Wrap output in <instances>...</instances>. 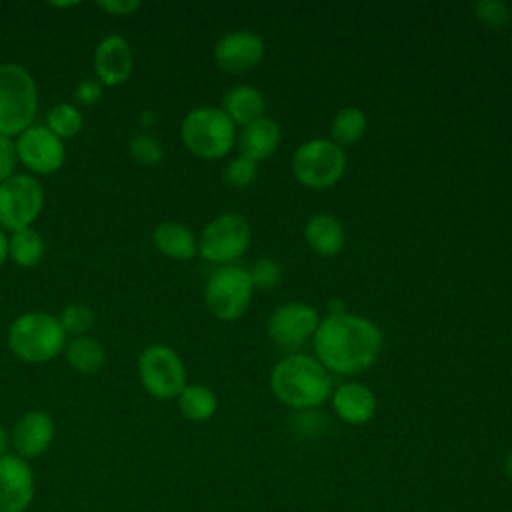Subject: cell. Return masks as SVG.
Returning a JSON list of instances; mask_svg holds the SVG:
<instances>
[{
  "label": "cell",
  "instance_id": "8fae6325",
  "mask_svg": "<svg viewBox=\"0 0 512 512\" xmlns=\"http://www.w3.org/2000/svg\"><path fill=\"white\" fill-rule=\"evenodd\" d=\"M320 324V314L314 306L306 302H284L268 318L266 330L274 346L286 350L288 354L300 352L306 342H312V336Z\"/></svg>",
  "mask_w": 512,
  "mask_h": 512
},
{
  "label": "cell",
  "instance_id": "9c48e42d",
  "mask_svg": "<svg viewBox=\"0 0 512 512\" xmlns=\"http://www.w3.org/2000/svg\"><path fill=\"white\" fill-rule=\"evenodd\" d=\"M138 380L156 400H176L186 388V368L168 344H150L138 356Z\"/></svg>",
  "mask_w": 512,
  "mask_h": 512
},
{
  "label": "cell",
  "instance_id": "52a82bcc",
  "mask_svg": "<svg viewBox=\"0 0 512 512\" xmlns=\"http://www.w3.org/2000/svg\"><path fill=\"white\" fill-rule=\"evenodd\" d=\"M254 290L248 268L240 264L218 266L206 280L204 304L214 318L234 322L248 312Z\"/></svg>",
  "mask_w": 512,
  "mask_h": 512
},
{
  "label": "cell",
  "instance_id": "484cf974",
  "mask_svg": "<svg viewBox=\"0 0 512 512\" xmlns=\"http://www.w3.org/2000/svg\"><path fill=\"white\" fill-rule=\"evenodd\" d=\"M84 126V116L76 104L60 102L50 108L46 116V128L60 140L76 136Z\"/></svg>",
  "mask_w": 512,
  "mask_h": 512
},
{
  "label": "cell",
  "instance_id": "cb8c5ba5",
  "mask_svg": "<svg viewBox=\"0 0 512 512\" xmlns=\"http://www.w3.org/2000/svg\"><path fill=\"white\" fill-rule=\"evenodd\" d=\"M368 130V118L362 108L358 106H344L340 108L330 124V140L338 146L346 148L364 138Z\"/></svg>",
  "mask_w": 512,
  "mask_h": 512
},
{
  "label": "cell",
  "instance_id": "603a6c76",
  "mask_svg": "<svg viewBox=\"0 0 512 512\" xmlns=\"http://www.w3.org/2000/svg\"><path fill=\"white\" fill-rule=\"evenodd\" d=\"M176 402L182 416L190 422H206L218 410V396L206 384H186Z\"/></svg>",
  "mask_w": 512,
  "mask_h": 512
},
{
  "label": "cell",
  "instance_id": "d6a6232c",
  "mask_svg": "<svg viewBox=\"0 0 512 512\" xmlns=\"http://www.w3.org/2000/svg\"><path fill=\"white\" fill-rule=\"evenodd\" d=\"M100 96H102V84H100L98 80H94V78H86V80H82V82L74 88V98H76V102H80V104H84V106L94 104L96 100H100Z\"/></svg>",
  "mask_w": 512,
  "mask_h": 512
},
{
  "label": "cell",
  "instance_id": "f546056e",
  "mask_svg": "<svg viewBox=\"0 0 512 512\" xmlns=\"http://www.w3.org/2000/svg\"><path fill=\"white\" fill-rule=\"evenodd\" d=\"M256 176H258V164L242 154L230 158L222 170L224 182L232 188H246L256 180Z\"/></svg>",
  "mask_w": 512,
  "mask_h": 512
},
{
  "label": "cell",
  "instance_id": "4316f807",
  "mask_svg": "<svg viewBox=\"0 0 512 512\" xmlns=\"http://www.w3.org/2000/svg\"><path fill=\"white\" fill-rule=\"evenodd\" d=\"M58 322L64 328L66 336H84L94 326V310L86 304L72 302L62 308V312L58 314Z\"/></svg>",
  "mask_w": 512,
  "mask_h": 512
},
{
  "label": "cell",
  "instance_id": "1f68e13d",
  "mask_svg": "<svg viewBox=\"0 0 512 512\" xmlns=\"http://www.w3.org/2000/svg\"><path fill=\"white\" fill-rule=\"evenodd\" d=\"M16 142L10 136H0V184L16 174Z\"/></svg>",
  "mask_w": 512,
  "mask_h": 512
},
{
  "label": "cell",
  "instance_id": "8992f818",
  "mask_svg": "<svg viewBox=\"0 0 512 512\" xmlns=\"http://www.w3.org/2000/svg\"><path fill=\"white\" fill-rule=\"evenodd\" d=\"M348 166L342 146L330 138L304 140L292 154L290 170L298 184L310 190H326L336 186Z\"/></svg>",
  "mask_w": 512,
  "mask_h": 512
},
{
  "label": "cell",
  "instance_id": "e575fe53",
  "mask_svg": "<svg viewBox=\"0 0 512 512\" xmlns=\"http://www.w3.org/2000/svg\"><path fill=\"white\" fill-rule=\"evenodd\" d=\"M10 432L0 424V456L8 454V448H10Z\"/></svg>",
  "mask_w": 512,
  "mask_h": 512
},
{
  "label": "cell",
  "instance_id": "5bb4252c",
  "mask_svg": "<svg viewBox=\"0 0 512 512\" xmlns=\"http://www.w3.org/2000/svg\"><path fill=\"white\" fill-rule=\"evenodd\" d=\"M34 498L30 464L16 456H0V512H24Z\"/></svg>",
  "mask_w": 512,
  "mask_h": 512
},
{
  "label": "cell",
  "instance_id": "ac0fdd59",
  "mask_svg": "<svg viewBox=\"0 0 512 512\" xmlns=\"http://www.w3.org/2000/svg\"><path fill=\"white\" fill-rule=\"evenodd\" d=\"M236 138L238 152L258 164L262 160H268L276 152L282 140V130L276 120L262 116L244 126Z\"/></svg>",
  "mask_w": 512,
  "mask_h": 512
},
{
  "label": "cell",
  "instance_id": "ffe728a7",
  "mask_svg": "<svg viewBox=\"0 0 512 512\" xmlns=\"http://www.w3.org/2000/svg\"><path fill=\"white\" fill-rule=\"evenodd\" d=\"M152 244L162 256L178 262L192 260L198 254V236L186 224L176 220L156 224L152 230Z\"/></svg>",
  "mask_w": 512,
  "mask_h": 512
},
{
  "label": "cell",
  "instance_id": "e0dca14e",
  "mask_svg": "<svg viewBox=\"0 0 512 512\" xmlns=\"http://www.w3.org/2000/svg\"><path fill=\"white\" fill-rule=\"evenodd\" d=\"M54 438V422L44 410H28L24 412L12 432L10 444L16 450V456L28 460L44 454Z\"/></svg>",
  "mask_w": 512,
  "mask_h": 512
},
{
  "label": "cell",
  "instance_id": "d6986e66",
  "mask_svg": "<svg viewBox=\"0 0 512 512\" xmlns=\"http://www.w3.org/2000/svg\"><path fill=\"white\" fill-rule=\"evenodd\" d=\"M304 240L314 254L322 258H332L342 252L346 244V232L336 216L328 212H318L306 220Z\"/></svg>",
  "mask_w": 512,
  "mask_h": 512
},
{
  "label": "cell",
  "instance_id": "2e32d148",
  "mask_svg": "<svg viewBox=\"0 0 512 512\" xmlns=\"http://www.w3.org/2000/svg\"><path fill=\"white\" fill-rule=\"evenodd\" d=\"M330 404L334 414L350 426H362L370 422L376 416V408H378L374 390L368 384L358 380H346L338 384L332 390Z\"/></svg>",
  "mask_w": 512,
  "mask_h": 512
},
{
  "label": "cell",
  "instance_id": "836d02e7",
  "mask_svg": "<svg viewBox=\"0 0 512 512\" xmlns=\"http://www.w3.org/2000/svg\"><path fill=\"white\" fill-rule=\"evenodd\" d=\"M96 6L110 14V16H118V18H124V16H132L136 10H140V2L136 0H102V2H96Z\"/></svg>",
  "mask_w": 512,
  "mask_h": 512
},
{
  "label": "cell",
  "instance_id": "5b68a950",
  "mask_svg": "<svg viewBox=\"0 0 512 512\" xmlns=\"http://www.w3.org/2000/svg\"><path fill=\"white\" fill-rule=\"evenodd\" d=\"M38 112V88L28 68L0 64V136H18L32 126Z\"/></svg>",
  "mask_w": 512,
  "mask_h": 512
},
{
  "label": "cell",
  "instance_id": "7a4b0ae2",
  "mask_svg": "<svg viewBox=\"0 0 512 512\" xmlns=\"http://www.w3.org/2000/svg\"><path fill=\"white\" fill-rule=\"evenodd\" d=\"M272 394L292 410H316L330 400L332 374L314 354L292 352L282 356L270 372Z\"/></svg>",
  "mask_w": 512,
  "mask_h": 512
},
{
  "label": "cell",
  "instance_id": "4dcf8cb0",
  "mask_svg": "<svg viewBox=\"0 0 512 512\" xmlns=\"http://www.w3.org/2000/svg\"><path fill=\"white\" fill-rule=\"evenodd\" d=\"M248 274H250L254 288L272 290L282 278V268L274 258H258L248 268Z\"/></svg>",
  "mask_w": 512,
  "mask_h": 512
},
{
  "label": "cell",
  "instance_id": "7402d4cb",
  "mask_svg": "<svg viewBox=\"0 0 512 512\" xmlns=\"http://www.w3.org/2000/svg\"><path fill=\"white\" fill-rule=\"evenodd\" d=\"M64 356L70 368L78 374H96L102 370L106 360L104 346L88 334L70 338L64 346Z\"/></svg>",
  "mask_w": 512,
  "mask_h": 512
},
{
  "label": "cell",
  "instance_id": "83f0119b",
  "mask_svg": "<svg viewBox=\"0 0 512 512\" xmlns=\"http://www.w3.org/2000/svg\"><path fill=\"white\" fill-rule=\"evenodd\" d=\"M128 150H130V156L138 164H144V166H156L164 156L162 142L154 134H148V132L134 134L128 142Z\"/></svg>",
  "mask_w": 512,
  "mask_h": 512
},
{
  "label": "cell",
  "instance_id": "d4e9b609",
  "mask_svg": "<svg viewBox=\"0 0 512 512\" xmlns=\"http://www.w3.org/2000/svg\"><path fill=\"white\" fill-rule=\"evenodd\" d=\"M44 240L34 228H24L8 236V258L20 268L36 266L44 256Z\"/></svg>",
  "mask_w": 512,
  "mask_h": 512
},
{
  "label": "cell",
  "instance_id": "9a60e30c",
  "mask_svg": "<svg viewBox=\"0 0 512 512\" xmlns=\"http://www.w3.org/2000/svg\"><path fill=\"white\" fill-rule=\"evenodd\" d=\"M92 64H94L96 80L102 86L124 84L130 78L132 66H134V56L128 40L118 34L104 36L94 50Z\"/></svg>",
  "mask_w": 512,
  "mask_h": 512
},
{
  "label": "cell",
  "instance_id": "44dd1931",
  "mask_svg": "<svg viewBox=\"0 0 512 512\" xmlns=\"http://www.w3.org/2000/svg\"><path fill=\"white\" fill-rule=\"evenodd\" d=\"M220 108L236 126L244 128L250 122L266 116V98L252 84H236L224 94Z\"/></svg>",
  "mask_w": 512,
  "mask_h": 512
},
{
  "label": "cell",
  "instance_id": "8d00e7d4",
  "mask_svg": "<svg viewBox=\"0 0 512 512\" xmlns=\"http://www.w3.org/2000/svg\"><path fill=\"white\" fill-rule=\"evenodd\" d=\"M504 474H506V478H508V482L512 484V450L506 454V458H504Z\"/></svg>",
  "mask_w": 512,
  "mask_h": 512
},
{
  "label": "cell",
  "instance_id": "ba28073f",
  "mask_svg": "<svg viewBox=\"0 0 512 512\" xmlns=\"http://www.w3.org/2000/svg\"><path fill=\"white\" fill-rule=\"evenodd\" d=\"M252 242V226L244 214L224 212L212 218L198 236V254L216 266L236 264Z\"/></svg>",
  "mask_w": 512,
  "mask_h": 512
},
{
  "label": "cell",
  "instance_id": "277c9868",
  "mask_svg": "<svg viewBox=\"0 0 512 512\" xmlns=\"http://www.w3.org/2000/svg\"><path fill=\"white\" fill-rule=\"evenodd\" d=\"M180 140L202 160H220L236 144V124L218 106H196L182 118Z\"/></svg>",
  "mask_w": 512,
  "mask_h": 512
},
{
  "label": "cell",
  "instance_id": "30bf717a",
  "mask_svg": "<svg viewBox=\"0 0 512 512\" xmlns=\"http://www.w3.org/2000/svg\"><path fill=\"white\" fill-rule=\"evenodd\" d=\"M44 206V188L32 174H14L0 184V228L18 232L32 228Z\"/></svg>",
  "mask_w": 512,
  "mask_h": 512
},
{
  "label": "cell",
  "instance_id": "3957f363",
  "mask_svg": "<svg viewBox=\"0 0 512 512\" xmlns=\"http://www.w3.org/2000/svg\"><path fill=\"white\" fill-rule=\"evenodd\" d=\"M66 332L58 322V316H52L42 310H32L16 316L8 326L6 344L10 352L30 364L50 362L64 352Z\"/></svg>",
  "mask_w": 512,
  "mask_h": 512
},
{
  "label": "cell",
  "instance_id": "6da1fadb",
  "mask_svg": "<svg viewBox=\"0 0 512 512\" xmlns=\"http://www.w3.org/2000/svg\"><path fill=\"white\" fill-rule=\"evenodd\" d=\"M384 348V334L370 318L354 312H328L312 336L316 360L336 376L366 372Z\"/></svg>",
  "mask_w": 512,
  "mask_h": 512
},
{
  "label": "cell",
  "instance_id": "f1b7e54d",
  "mask_svg": "<svg viewBox=\"0 0 512 512\" xmlns=\"http://www.w3.org/2000/svg\"><path fill=\"white\" fill-rule=\"evenodd\" d=\"M476 20L490 30H500L512 20V10L502 0H480L472 6Z\"/></svg>",
  "mask_w": 512,
  "mask_h": 512
},
{
  "label": "cell",
  "instance_id": "d590c367",
  "mask_svg": "<svg viewBox=\"0 0 512 512\" xmlns=\"http://www.w3.org/2000/svg\"><path fill=\"white\" fill-rule=\"evenodd\" d=\"M8 260V236L6 232L0 228V266Z\"/></svg>",
  "mask_w": 512,
  "mask_h": 512
},
{
  "label": "cell",
  "instance_id": "7c38bea8",
  "mask_svg": "<svg viewBox=\"0 0 512 512\" xmlns=\"http://www.w3.org/2000/svg\"><path fill=\"white\" fill-rule=\"evenodd\" d=\"M18 162L38 176L54 174L62 168L66 150L64 142L52 134L46 124H32L16 136Z\"/></svg>",
  "mask_w": 512,
  "mask_h": 512
},
{
  "label": "cell",
  "instance_id": "4fadbf2b",
  "mask_svg": "<svg viewBox=\"0 0 512 512\" xmlns=\"http://www.w3.org/2000/svg\"><path fill=\"white\" fill-rule=\"evenodd\" d=\"M212 54L220 70L242 74L254 70L262 62L266 54V42L256 32L232 30L216 40Z\"/></svg>",
  "mask_w": 512,
  "mask_h": 512
}]
</instances>
